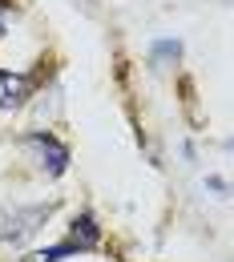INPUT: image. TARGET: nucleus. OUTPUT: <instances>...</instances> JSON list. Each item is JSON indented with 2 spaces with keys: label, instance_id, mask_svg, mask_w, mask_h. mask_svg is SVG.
<instances>
[{
  "label": "nucleus",
  "instance_id": "obj_1",
  "mask_svg": "<svg viewBox=\"0 0 234 262\" xmlns=\"http://www.w3.org/2000/svg\"><path fill=\"white\" fill-rule=\"evenodd\" d=\"M25 149H29V158L36 162V169L45 173V178H61L69 173V162H73V154H69V145L61 137H53V133H25Z\"/></svg>",
  "mask_w": 234,
  "mask_h": 262
},
{
  "label": "nucleus",
  "instance_id": "obj_2",
  "mask_svg": "<svg viewBox=\"0 0 234 262\" xmlns=\"http://www.w3.org/2000/svg\"><path fill=\"white\" fill-rule=\"evenodd\" d=\"M49 214H53V206H49V202H36V206H16V210H8V214L0 218V238H4L8 246H25L36 230L49 222Z\"/></svg>",
  "mask_w": 234,
  "mask_h": 262
},
{
  "label": "nucleus",
  "instance_id": "obj_3",
  "mask_svg": "<svg viewBox=\"0 0 234 262\" xmlns=\"http://www.w3.org/2000/svg\"><path fill=\"white\" fill-rule=\"evenodd\" d=\"M69 242L77 246V254H85V250L101 246V226H97V218H93L89 210L73 218V226H69Z\"/></svg>",
  "mask_w": 234,
  "mask_h": 262
},
{
  "label": "nucleus",
  "instance_id": "obj_4",
  "mask_svg": "<svg viewBox=\"0 0 234 262\" xmlns=\"http://www.w3.org/2000/svg\"><path fill=\"white\" fill-rule=\"evenodd\" d=\"M33 93V81L25 73H0V109H16Z\"/></svg>",
  "mask_w": 234,
  "mask_h": 262
},
{
  "label": "nucleus",
  "instance_id": "obj_5",
  "mask_svg": "<svg viewBox=\"0 0 234 262\" xmlns=\"http://www.w3.org/2000/svg\"><path fill=\"white\" fill-rule=\"evenodd\" d=\"M182 61V40H174V36H162V40H154L150 45V65L154 69H169Z\"/></svg>",
  "mask_w": 234,
  "mask_h": 262
},
{
  "label": "nucleus",
  "instance_id": "obj_6",
  "mask_svg": "<svg viewBox=\"0 0 234 262\" xmlns=\"http://www.w3.org/2000/svg\"><path fill=\"white\" fill-rule=\"evenodd\" d=\"M65 258H77V246H73L69 238H61V242H53V246H45V250L29 254L25 262H65Z\"/></svg>",
  "mask_w": 234,
  "mask_h": 262
},
{
  "label": "nucleus",
  "instance_id": "obj_7",
  "mask_svg": "<svg viewBox=\"0 0 234 262\" xmlns=\"http://www.w3.org/2000/svg\"><path fill=\"white\" fill-rule=\"evenodd\" d=\"M206 186L214 190V198H226V194H230V186H226V178H214V173H210V178H206Z\"/></svg>",
  "mask_w": 234,
  "mask_h": 262
},
{
  "label": "nucleus",
  "instance_id": "obj_8",
  "mask_svg": "<svg viewBox=\"0 0 234 262\" xmlns=\"http://www.w3.org/2000/svg\"><path fill=\"white\" fill-rule=\"evenodd\" d=\"M4 29H8V4L0 0V36H4Z\"/></svg>",
  "mask_w": 234,
  "mask_h": 262
}]
</instances>
